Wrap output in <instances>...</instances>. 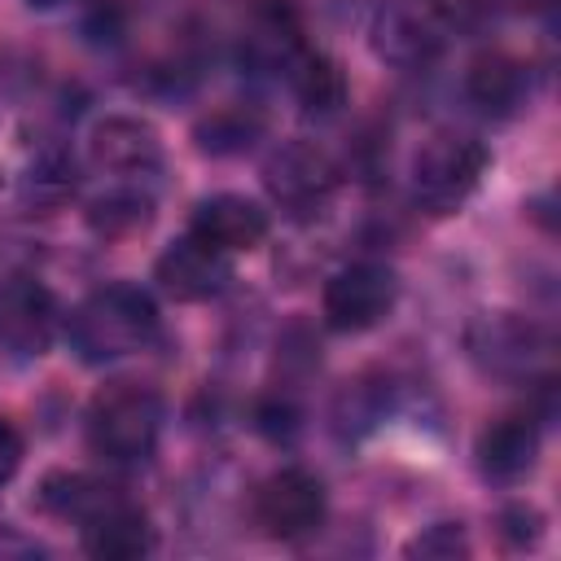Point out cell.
<instances>
[{"label":"cell","mask_w":561,"mask_h":561,"mask_svg":"<svg viewBox=\"0 0 561 561\" xmlns=\"http://www.w3.org/2000/svg\"><path fill=\"white\" fill-rule=\"evenodd\" d=\"M394 302H399V276L377 259H359L324 280L320 316L333 333H368L394 311Z\"/></svg>","instance_id":"5b68a950"},{"label":"cell","mask_w":561,"mask_h":561,"mask_svg":"<svg viewBox=\"0 0 561 561\" xmlns=\"http://www.w3.org/2000/svg\"><path fill=\"white\" fill-rule=\"evenodd\" d=\"M153 224V197L140 193V188H110L105 197H96L88 206V228L101 237V241H123V237H136Z\"/></svg>","instance_id":"ac0fdd59"},{"label":"cell","mask_w":561,"mask_h":561,"mask_svg":"<svg viewBox=\"0 0 561 561\" xmlns=\"http://www.w3.org/2000/svg\"><path fill=\"white\" fill-rule=\"evenodd\" d=\"M526 66L517 61V57H508V53H482L473 66H469V75H465V92H469V101L473 105H482L486 114H508V110H517L522 105V96H526Z\"/></svg>","instance_id":"2e32d148"},{"label":"cell","mask_w":561,"mask_h":561,"mask_svg":"<svg viewBox=\"0 0 561 561\" xmlns=\"http://www.w3.org/2000/svg\"><path fill=\"white\" fill-rule=\"evenodd\" d=\"M31 9H61V4H70V0H26Z\"/></svg>","instance_id":"603a6c76"},{"label":"cell","mask_w":561,"mask_h":561,"mask_svg":"<svg viewBox=\"0 0 561 561\" xmlns=\"http://www.w3.org/2000/svg\"><path fill=\"white\" fill-rule=\"evenodd\" d=\"M451 31H456V18L447 0H377L368 22L373 53L399 70L438 61L443 48L451 44Z\"/></svg>","instance_id":"277c9868"},{"label":"cell","mask_w":561,"mask_h":561,"mask_svg":"<svg viewBox=\"0 0 561 561\" xmlns=\"http://www.w3.org/2000/svg\"><path fill=\"white\" fill-rule=\"evenodd\" d=\"M324 513H329L324 482L302 465H285L267 473L254 491V522L267 539H280V543H298L316 535L324 526Z\"/></svg>","instance_id":"8992f818"},{"label":"cell","mask_w":561,"mask_h":561,"mask_svg":"<svg viewBox=\"0 0 561 561\" xmlns=\"http://www.w3.org/2000/svg\"><path fill=\"white\" fill-rule=\"evenodd\" d=\"M57 294L35 276H13L0 285V351L13 359H39L61 329Z\"/></svg>","instance_id":"9c48e42d"},{"label":"cell","mask_w":561,"mask_h":561,"mask_svg":"<svg viewBox=\"0 0 561 561\" xmlns=\"http://www.w3.org/2000/svg\"><path fill=\"white\" fill-rule=\"evenodd\" d=\"M79 535H83V552L101 557V561H136V557L153 552V543H158L145 508H136L118 491L79 526Z\"/></svg>","instance_id":"5bb4252c"},{"label":"cell","mask_w":561,"mask_h":561,"mask_svg":"<svg viewBox=\"0 0 561 561\" xmlns=\"http://www.w3.org/2000/svg\"><path fill=\"white\" fill-rule=\"evenodd\" d=\"M263 188L280 210L311 215L316 206H324L333 197L337 162L316 140H289V145L272 149V158L263 162Z\"/></svg>","instance_id":"ba28073f"},{"label":"cell","mask_w":561,"mask_h":561,"mask_svg":"<svg viewBox=\"0 0 561 561\" xmlns=\"http://www.w3.org/2000/svg\"><path fill=\"white\" fill-rule=\"evenodd\" d=\"M70 188H75V167L61 153L39 158L26 175V197H35V202H61Z\"/></svg>","instance_id":"ffe728a7"},{"label":"cell","mask_w":561,"mask_h":561,"mask_svg":"<svg viewBox=\"0 0 561 561\" xmlns=\"http://www.w3.org/2000/svg\"><path fill=\"white\" fill-rule=\"evenodd\" d=\"M289 79V92L298 96V105L307 114H333L346 101V79L342 66L333 57H324L320 48H294V57L280 66Z\"/></svg>","instance_id":"9a60e30c"},{"label":"cell","mask_w":561,"mask_h":561,"mask_svg":"<svg viewBox=\"0 0 561 561\" xmlns=\"http://www.w3.org/2000/svg\"><path fill=\"white\" fill-rule=\"evenodd\" d=\"M403 552L408 557H421V561H456V557H469L473 543H469V535H465L460 522H434L416 539H408Z\"/></svg>","instance_id":"d6986e66"},{"label":"cell","mask_w":561,"mask_h":561,"mask_svg":"<svg viewBox=\"0 0 561 561\" xmlns=\"http://www.w3.org/2000/svg\"><path fill=\"white\" fill-rule=\"evenodd\" d=\"M88 158L105 175L136 180V175H153L162 167V140H158L153 123H145L136 114H110L92 127Z\"/></svg>","instance_id":"4fadbf2b"},{"label":"cell","mask_w":561,"mask_h":561,"mask_svg":"<svg viewBox=\"0 0 561 561\" xmlns=\"http://www.w3.org/2000/svg\"><path fill=\"white\" fill-rule=\"evenodd\" d=\"M153 280L167 298L175 302H206L215 294H224V285L232 280V263L224 250L206 245L202 237L184 232L180 241H171L158 263H153Z\"/></svg>","instance_id":"30bf717a"},{"label":"cell","mask_w":561,"mask_h":561,"mask_svg":"<svg viewBox=\"0 0 561 561\" xmlns=\"http://www.w3.org/2000/svg\"><path fill=\"white\" fill-rule=\"evenodd\" d=\"M162 394L145 381H110L88 403V447L110 465H145L162 438Z\"/></svg>","instance_id":"7a4b0ae2"},{"label":"cell","mask_w":561,"mask_h":561,"mask_svg":"<svg viewBox=\"0 0 561 561\" xmlns=\"http://www.w3.org/2000/svg\"><path fill=\"white\" fill-rule=\"evenodd\" d=\"M539 438H543V430H539V416L535 412H526V408L500 412L478 434V447H473L478 473L486 482H495V486L522 482L535 469V460H539Z\"/></svg>","instance_id":"8fae6325"},{"label":"cell","mask_w":561,"mask_h":561,"mask_svg":"<svg viewBox=\"0 0 561 561\" xmlns=\"http://www.w3.org/2000/svg\"><path fill=\"white\" fill-rule=\"evenodd\" d=\"M22 451H26V443H22V430L13 425V416H4L0 412V486L18 473V465H22Z\"/></svg>","instance_id":"44dd1931"},{"label":"cell","mask_w":561,"mask_h":561,"mask_svg":"<svg viewBox=\"0 0 561 561\" xmlns=\"http://www.w3.org/2000/svg\"><path fill=\"white\" fill-rule=\"evenodd\" d=\"M110 495H114V486H105V482H96L88 473H70V469L48 473L39 482V491H35V500H39L44 513H53L61 522H75V526H83Z\"/></svg>","instance_id":"e0dca14e"},{"label":"cell","mask_w":561,"mask_h":561,"mask_svg":"<svg viewBox=\"0 0 561 561\" xmlns=\"http://www.w3.org/2000/svg\"><path fill=\"white\" fill-rule=\"evenodd\" d=\"M66 342L83 364H114L158 337V302L131 280H110L70 307Z\"/></svg>","instance_id":"6da1fadb"},{"label":"cell","mask_w":561,"mask_h":561,"mask_svg":"<svg viewBox=\"0 0 561 561\" xmlns=\"http://www.w3.org/2000/svg\"><path fill=\"white\" fill-rule=\"evenodd\" d=\"M469 342V355L478 359L482 373L491 377H508V381H526L535 373H543L548 364V337L539 324L522 320V316H508V311H491V316H478L465 333Z\"/></svg>","instance_id":"52a82bcc"},{"label":"cell","mask_w":561,"mask_h":561,"mask_svg":"<svg viewBox=\"0 0 561 561\" xmlns=\"http://www.w3.org/2000/svg\"><path fill=\"white\" fill-rule=\"evenodd\" d=\"M500 522H504V530H508V535H517L522 543H526V539H535V535H539V526H543V517H539L535 508H526V504L508 508Z\"/></svg>","instance_id":"7402d4cb"},{"label":"cell","mask_w":561,"mask_h":561,"mask_svg":"<svg viewBox=\"0 0 561 561\" xmlns=\"http://www.w3.org/2000/svg\"><path fill=\"white\" fill-rule=\"evenodd\" d=\"M486 167H491V153L482 140L438 131L412 153V171H408L412 202L425 215H456L478 193Z\"/></svg>","instance_id":"3957f363"},{"label":"cell","mask_w":561,"mask_h":561,"mask_svg":"<svg viewBox=\"0 0 561 561\" xmlns=\"http://www.w3.org/2000/svg\"><path fill=\"white\" fill-rule=\"evenodd\" d=\"M188 232L232 259V254L259 250V245L267 241V232H272V219H267V210H263L254 197H245V193H210V197H202V202L193 206Z\"/></svg>","instance_id":"7c38bea8"}]
</instances>
